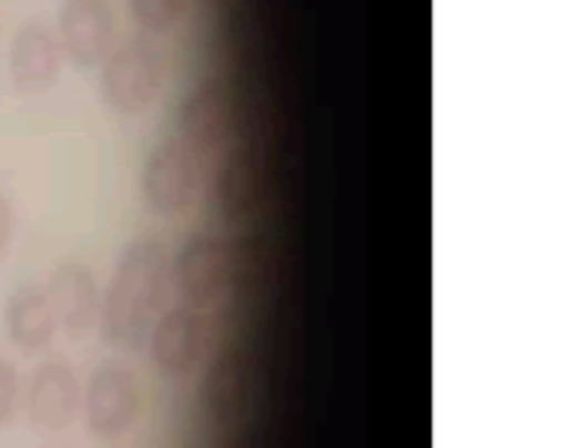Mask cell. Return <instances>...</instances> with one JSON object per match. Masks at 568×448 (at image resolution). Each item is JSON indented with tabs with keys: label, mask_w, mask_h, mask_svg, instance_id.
<instances>
[{
	"label": "cell",
	"mask_w": 568,
	"mask_h": 448,
	"mask_svg": "<svg viewBox=\"0 0 568 448\" xmlns=\"http://www.w3.org/2000/svg\"><path fill=\"white\" fill-rule=\"evenodd\" d=\"M170 283V253L156 240L133 243L106 289L103 303V333L110 343L136 349L153 326V316L163 303Z\"/></svg>",
	"instance_id": "cell-1"
},
{
	"label": "cell",
	"mask_w": 568,
	"mask_h": 448,
	"mask_svg": "<svg viewBox=\"0 0 568 448\" xmlns=\"http://www.w3.org/2000/svg\"><path fill=\"white\" fill-rule=\"evenodd\" d=\"M160 83H163V57L146 33L126 37L116 50L103 57L100 93L113 113L123 116L143 113L153 103Z\"/></svg>",
	"instance_id": "cell-2"
},
{
	"label": "cell",
	"mask_w": 568,
	"mask_h": 448,
	"mask_svg": "<svg viewBox=\"0 0 568 448\" xmlns=\"http://www.w3.org/2000/svg\"><path fill=\"white\" fill-rule=\"evenodd\" d=\"M200 183V153H193L180 136H166L153 146L143 170V196L156 213H183Z\"/></svg>",
	"instance_id": "cell-3"
},
{
	"label": "cell",
	"mask_w": 568,
	"mask_h": 448,
	"mask_svg": "<svg viewBox=\"0 0 568 448\" xmlns=\"http://www.w3.org/2000/svg\"><path fill=\"white\" fill-rule=\"evenodd\" d=\"M233 276V250L213 236H190L173 259V283L183 306H206L220 299Z\"/></svg>",
	"instance_id": "cell-4"
},
{
	"label": "cell",
	"mask_w": 568,
	"mask_h": 448,
	"mask_svg": "<svg viewBox=\"0 0 568 448\" xmlns=\"http://www.w3.org/2000/svg\"><path fill=\"white\" fill-rule=\"evenodd\" d=\"M140 413V386L123 366H100L87 389V429L100 439L123 436Z\"/></svg>",
	"instance_id": "cell-5"
},
{
	"label": "cell",
	"mask_w": 568,
	"mask_h": 448,
	"mask_svg": "<svg viewBox=\"0 0 568 448\" xmlns=\"http://www.w3.org/2000/svg\"><path fill=\"white\" fill-rule=\"evenodd\" d=\"M203 346H206V319L196 306H173L153 326L150 353L156 369L170 379L186 376L200 363Z\"/></svg>",
	"instance_id": "cell-6"
},
{
	"label": "cell",
	"mask_w": 568,
	"mask_h": 448,
	"mask_svg": "<svg viewBox=\"0 0 568 448\" xmlns=\"http://www.w3.org/2000/svg\"><path fill=\"white\" fill-rule=\"evenodd\" d=\"M60 37L70 63L90 70L103 63L113 43V10L106 0H67L60 7Z\"/></svg>",
	"instance_id": "cell-7"
},
{
	"label": "cell",
	"mask_w": 568,
	"mask_h": 448,
	"mask_svg": "<svg viewBox=\"0 0 568 448\" xmlns=\"http://www.w3.org/2000/svg\"><path fill=\"white\" fill-rule=\"evenodd\" d=\"M230 90L223 80H203L180 103V140L193 153L216 150L230 133Z\"/></svg>",
	"instance_id": "cell-8"
},
{
	"label": "cell",
	"mask_w": 568,
	"mask_h": 448,
	"mask_svg": "<svg viewBox=\"0 0 568 448\" xmlns=\"http://www.w3.org/2000/svg\"><path fill=\"white\" fill-rule=\"evenodd\" d=\"M60 40L43 23H23L10 47V80L20 93H43L60 73Z\"/></svg>",
	"instance_id": "cell-9"
},
{
	"label": "cell",
	"mask_w": 568,
	"mask_h": 448,
	"mask_svg": "<svg viewBox=\"0 0 568 448\" xmlns=\"http://www.w3.org/2000/svg\"><path fill=\"white\" fill-rule=\"evenodd\" d=\"M260 193H263V173H260V163L250 150H236L226 156V163L216 170L213 176V210L220 220H246L256 203H260Z\"/></svg>",
	"instance_id": "cell-10"
},
{
	"label": "cell",
	"mask_w": 568,
	"mask_h": 448,
	"mask_svg": "<svg viewBox=\"0 0 568 448\" xmlns=\"http://www.w3.org/2000/svg\"><path fill=\"white\" fill-rule=\"evenodd\" d=\"M43 293L53 306L57 323H63L70 333L90 329L97 316V279L83 263H60Z\"/></svg>",
	"instance_id": "cell-11"
},
{
	"label": "cell",
	"mask_w": 568,
	"mask_h": 448,
	"mask_svg": "<svg viewBox=\"0 0 568 448\" xmlns=\"http://www.w3.org/2000/svg\"><path fill=\"white\" fill-rule=\"evenodd\" d=\"M246 399V369H243V356L236 349L220 353L206 376H203V389H200V403L210 422L216 426H230Z\"/></svg>",
	"instance_id": "cell-12"
},
{
	"label": "cell",
	"mask_w": 568,
	"mask_h": 448,
	"mask_svg": "<svg viewBox=\"0 0 568 448\" xmlns=\"http://www.w3.org/2000/svg\"><path fill=\"white\" fill-rule=\"evenodd\" d=\"M77 409V379L67 363L43 366L30 383L27 413L43 429H63Z\"/></svg>",
	"instance_id": "cell-13"
},
{
	"label": "cell",
	"mask_w": 568,
	"mask_h": 448,
	"mask_svg": "<svg viewBox=\"0 0 568 448\" xmlns=\"http://www.w3.org/2000/svg\"><path fill=\"white\" fill-rule=\"evenodd\" d=\"M3 323H7L10 339H13L20 349H27V353L43 349V346L53 339V333H57L53 306H50L47 293L37 289V286H20V289L7 299Z\"/></svg>",
	"instance_id": "cell-14"
},
{
	"label": "cell",
	"mask_w": 568,
	"mask_h": 448,
	"mask_svg": "<svg viewBox=\"0 0 568 448\" xmlns=\"http://www.w3.org/2000/svg\"><path fill=\"white\" fill-rule=\"evenodd\" d=\"M186 0H130V13L143 33H166L183 17Z\"/></svg>",
	"instance_id": "cell-15"
},
{
	"label": "cell",
	"mask_w": 568,
	"mask_h": 448,
	"mask_svg": "<svg viewBox=\"0 0 568 448\" xmlns=\"http://www.w3.org/2000/svg\"><path fill=\"white\" fill-rule=\"evenodd\" d=\"M17 409V373L10 363L0 359V426L13 416Z\"/></svg>",
	"instance_id": "cell-16"
},
{
	"label": "cell",
	"mask_w": 568,
	"mask_h": 448,
	"mask_svg": "<svg viewBox=\"0 0 568 448\" xmlns=\"http://www.w3.org/2000/svg\"><path fill=\"white\" fill-rule=\"evenodd\" d=\"M13 226H17V216H13V203L0 193V253L10 246L13 240Z\"/></svg>",
	"instance_id": "cell-17"
}]
</instances>
